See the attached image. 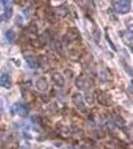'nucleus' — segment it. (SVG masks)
Segmentation results:
<instances>
[{"label":"nucleus","mask_w":133,"mask_h":149,"mask_svg":"<svg viewBox=\"0 0 133 149\" xmlns=\"http://www.w3.org/2000/svg\"><path fill=\"white\" fill-rule=\"evenodd\" d=\"M3 142H6V144H8V143H10V137L6 134V133L0 132V146H1V147H3Z\"/></svg>","instance_id":"13"},{"label":"nucleus","mask_w":133,"mask_h":149,"mask_svg":"<svg viewBox=\"0 0 133 149\" xmlns=\"http://www.w3.org/2000/svg\"><path fill=\"white\" fill-rule=\"evenodd\" d=\"M36 86L37 89L40 90V91H46L47 89H48V81H47V79L46 78H38L37 79V81H36Z\"/></svg>","instance_id":"7"},{"label":"nucleus","mask_w":133,"mask_h":149,"mask_svg":"<svg viewBox=\"0 0 133 149\" xmlns=\"http://www.w3.org/2000/svg\"><path fill=\"white\" fill-rule=\"evenodd\" d=\"M15 22H16V25L21 26V25H22V17H21V16H16V20H15Z\"/></svg>","instance_id":"16"},{"label":"nucleus","mask_w":133,"mask_h":149,"mask_svg":"<svg viewBox=\"0 0 133 149\" xmlns=\"http://www.w3.org/2000/svg\"><path fill=\"white\" fill-rule=\"evenodd\" d=\"M14 111L16 112L19 116L21 117H26V116H29V107L26 106L25 104H15L14 105Z\"/></svg>","instance_id":"3"},{"label":"nucleus","mask_w":133,"mask_h":149,"mask_svg":"<svg viewBox=\"0 0 133 149\" xmlns=\"http://www.w3.org/2000/svg\"><path fill=\"white\" fill-rule=\"evenodd\" d=\"M79 37V33H78V31L75 30V29H70L67 32V35H65V40L68 41V42H73V41H75L77 38Z\"/></svg>","instance_id":"11"},{"label":"nucleus","mask_w":133,"mask_h":149,"mask_svg":"<svg viewBox=\"0 0 133 149\" xmlns=\"http://www.w3.org/2000/svg\"><path fill=\"white\" fill-rule=\"evenodd\" d=\"M99 75H100V78H101V80H104V81L111 79V74H110V72L107 70V69H102V70L100 72Z\"/></svg>","instance_id":"12"},{"label":"nucleus","mask_w":133,"mask_h":149,"mask_svg":"<svg viewBox=\"0 0 133 149\" xmlns=\"http://www.w3.org/2000/svg\"><path fill=\"white\" fill-rule=\"evenodd\" d=\"M25 58H26V62H27L30 68L35 69L38 67V59H37V57H35L32 54H25Z\"/></svg>","instance_id":"9"},{"label":"nucleus","mask_w":133,"mask_h":149,"mask_svg":"<svg viewBox=\"0 0 133 149\" xmlns=\"http://www.w3.org/2000/svg\"><path fill=\"white\" fill-rule=\"evenodd\" d=\"M11 83H13V80H11V77H10L9 74L4 73V74L0 75V85H1L3 88L9 89L10 86H11Z\"/></svg>","instance_id":"5"},{"label":"nucleus","mask_w":133,"mask_h":149,"mask_svg":"<svg viewBox=\"0 0 133 149\" xmlns=\"http://www.w3.org/2000/svg\"><path fill=\"white\" fill-rule=\"evenodd\" d=\"M52 79H53V81H54V84L58 85L59 88H62L63 85H64V78H63V75L61 73H53Z\"/></svg>","instance_id":"10"},{"label":"nucleus","mask_w":133,"mask_h":149,"mask_svg":"<svg viewBox=\"0 0 133 149\" xmlns=\"http://www.w3.org/2000/svg\"><path fill=\"white\" fill-rule=\"evenodd\" d=\"M94 38H95V41L96 42H99L100 41V29L99 27H96V26H94Z\"/></svg>","instance_id":"14"},{"label":"nucleus","mask_w":133,"mask_h":149,"mask_svg":"<svg viewBox=\"0 0 133 149\" xmlns=\"http://www.w3.org/2000/svg\"><path fill=\"white\" fill-rule=\"evenodd\" d=\"M97 101L104 106H110L112 104V100H111L110 95H107V93H102V91L97 93Z\"/></svg>","instance_id":"4"},{"label":"nucleus","mask_w":133,"mask_h":149,"mask_svg":"<svg viewBox=\"0 0 133 149\" xmlns=\"http://www.w3.org/2000/svg\"><path fill=\"white\" fill-rule=\"evenodd\" d=\"M4 5L5 19H10L13 15V1H1Z\"/></svg>","instance_id":"8"},{"label":"nucleus","mask_w":133,"mask_h":149,"mask_svg":"<svg viewBox=\"0 0 133 149\" xmlns=\"http://www.w3.org/2000/svg\"><path fill=\"white\" fill-rule=\"evenodd\" d=\"M6 37H8V40L11 42V41H14V38H15V33H14V31L13 30H8L6 31Z\"/></svg>","instance_id":"15"},{"label":"nucleus","mask_w":133,"mask_h":149,"mask_svg":"<svg viewBox=\"0 0 133 149\" xmlns=\"http://www.w3.org/2000/svg\"><path fill=\"white\" fill-rule=\"evenodd\" d=\"M114 6H115L117 13L127 14L131 10V1H115Z\"/></svg>","instance_id":"2"},{"label":"nucleus","mask_w":133,"mask_h":149,"mask_svg":"<svg viewBox=\"0 0 133 149\" xmlns=\"http://www.w3.org/2000/svg\"><path fill=\"white\" fill-rule=\"evenodd\" d=\"M72 100H73L74 105H75L79 110H83V109L85 107V104H84V101H83L81 94H78V93H77V94H74V95H73V97H72Z\"/></svg>","instance_id":"6"},{"label":"nucleus","mask_w":133,"mask_h":149,"mask_svg":"<svg viewBox=\"0 0 133 149\" xmlns=\"http://www.w3.org/2000/svg\"><path fill=\"white\" fill-rule=\"evenodd\" d=\"M77 88L80 90H88L90 86H91V80L86 77V75H80L77 79Z\"/></svg>","instance_id":"1"}]
</instances>
